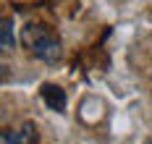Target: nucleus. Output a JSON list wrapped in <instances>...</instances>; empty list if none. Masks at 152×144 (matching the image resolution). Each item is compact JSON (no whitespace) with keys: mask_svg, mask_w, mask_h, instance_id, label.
<instances>
[{"mask_svg":"<svg viewBox=\"0 0 152 144\" xmlns=\"http://www.w3.org/2000/svg\"><path fill=\"white\" fill-rule=\"evenodd\" d=\"M37 126L26 121L21 128H0V144H37Z\"/></svg>","mask_w":152,"mask_h":144,"instance_id":"obj_2","label":"nucleus"},{"mask_svg":"<svg viewBox=\"0 0 152 144\" xmlns=\"http://www.w3.org/2000/svg\"><path fill=\"white\" fill-rule=\"evenodd\" d=\"M147 144H152V142H147Z\"/></svg>","mask_w":152,"mask_h":144,"instance_id":"obj_5","label":"nucleus"},{"mask_svg":"<svg viewBox=\"0 0 152 144\" xmlns=\"http://www.w3.org/2000/svg\"><path fill=\"white\" fill-rule=\"evenodd\" d=\"M21 45L29 50L34 58L45 60V63H55L61 60L63 47H61V37L53 32L47 24H26L21 29Z\"/></svg>","mask_w":152,"mask_h":144,"instance_id":"obj_1","label":"nucleus"},{"mask_svg":"<svg viewBox=\"0 0 152 144\" xmlns=\"http://www.w3.org/2000/svg\"><path fill=\"white\" fill-rule=\"evenodd\" d=\"M42 100H45V105L50 110H58L63 113L66 110V92H63L61 87H55V84H42Z\"/></svg>","mask_w":152,"mask_h":144,"instance_id":"obj_3","label":"nucleus"},{"mask_svg":"<svg viewBox=\"0 0 152 144\" xmlns=\"http://www.w3.org/2000/svg\"><path fill=\"white\" fill-rule=\"evenodd\" d=\"M16 45V34H13V18L5 11H0V52H8Z\"/></svg>","mask_w":152,"mask_h":144,"instance_id":"obj_4","label":"nucleus"}]
</instances>
